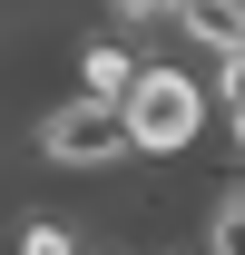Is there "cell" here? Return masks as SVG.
Wrapping results in <instances>:
<instances>
[{
  "label": "cell",
  "instance_id": "6da1fadb",
  "mask_svg": "<svg viewBox=\"0 0 245 255\" xmlns=\"http://www.w3.org/2000/svg\"><path fill=\"white\" fill-rule=\"evenodd\" d=\"M118 108H127V157H147V167L196 157V147H206V128H216L206 79H196V69H177V59H147L137 79H127Z\"/></svg>",
  "mask_w": 245,
  "mask_h": 255
},
{
  "label": "cell",
  "instance_id": "7a4b0ae2",
  "mask_svg": "<svg viewBox=\"0 0 245 255\" xmlns=\"http://www.w3.org/2000/svg\"><path fill=\"white\" fill-rule=\"evenodd\" d=\"M30 157L49 167V177H118L127 167V108L118 98H89V89L49 98L30 118Z\"/></svg>",
  "mask_w": 245,
  "mask_h": 255
},
{
  "label": "cell",
  "instance_id": "3957f363",
  "mask_svg": "<svg viewBox=\"0 0 245 255\" xmlns=\"http://www.w3.org/2000/svg\"><path fill=\"white\" fill-rule=\"evenodd\" d=\"M167 20H177L206 59H226V49H245V0H167Z\"/></svg>",
  "mask_w": 245,
  "mask_h": 255
},
{
  "label": "cell",
  "instance_id": "277c9868",
  "mask_svg": "<svg viewBox=\"0 0 245 255\" xmlns=\"http://www.w3.org/2000/svg\"><path fill=\"white\" fill-rule=\"evenodd\" d=\"M137 69H147V59H137V39H127V30H98L89 49H79V89H89V98H127Z\"/></svg>",
  "mask_w": 245,
  "mask_h": 255
},
{
  "label": "cell",
  "instance_id": "5b68a950",
  "mask_svg": "<svg viewBox=\"0 0 245 255\" xmlns=\"http://www.w3.org/2000/svg\"><path fill=\"white\" fill-rule=\"evenodd\" d=\"M186 255H245V177L196 216V246H186Z\"/></svg>",
  "mask_w": 245,
  "mask_h": 255
},
{
  "label": "cell",
  "instance_id": "8992f818",
  "mask_svg": "<svg viewBox=\"0 0 245 255\" xmlns=\"http://www.w3.org/2000/svg\"><path fill=\"white\" fill-rule=\"evenodd\" d=\"M79 246H89V236H79L69 216H20L10 226V255H79Z\"/></svg>",
  "mask_w": 245,
  "mask_h": 255
},
{
  "label": "cell",
  "instance_id": "52a82bcc",
  "mask_svg": "<svg viewBox=\"0 0 245 255\" xmlns=\"http://www.w3.org/2000/svg\"><path fill=\"white\" fill-rule=\"evenodd\" d=\"M108 20L137 39V30H157V20H167V0H108Z\"/></svg>",
  "mask_w": 245,
  "mask_h": 255
},
{
  "label": "cell",
  "instance_id": "ba28073f",
  "mask_svg": "<svg viewBox=\"0 0 245 255\" xmlns=\"http://www.w3.org/2000/svg\"><path fill=\"white\" fill-rule=\"evenodd\" d=\"M216 118H226V137H236V147H245V98H236V108H216Z\"/></svg>",
  "mask_w": 245,
  "mask_h": 255
},
{
  "label": "cell",
  "instance_id": "9c48e42d",
  "mask_svg": "<svg viewBox=\"0 0 245 255\" xmlns=\"http://www.w3.org/2000/svg\"><path fill=\"white\" fill-rule=\"evenodd\" d=\"M79 255H118V246H79Z\"/></svg>",
  "mask_w": 245,
  "mask_h": 255
}]
</instances>
